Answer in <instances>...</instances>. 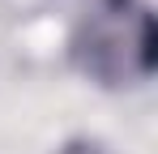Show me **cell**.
I'll return each mask as SVG.
<instances>
[{"label":"cell","instance_id":"obj_1","mask_svg":"<svg viewBox=\"0 0 158 154\" xmlns=\"http://www.w3.org/2000/svg\"><path fill=\"white\" fill-rule=\"evenodd\" d=\"M73 64L98 86H132L154 69V17L141 0H103L73 30Z\"/></svg>","mask_w":158,"mask_h":154}]
</instances>
